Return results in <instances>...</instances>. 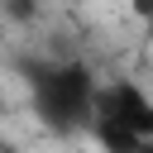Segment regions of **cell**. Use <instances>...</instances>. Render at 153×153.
I'll use <instances>...</instances> for the list:
<instances>
[{
  "label": "cell",
  "instance_id": "6da1fadb",
  "mask_svg": "<svg viewBox=\"0 0 153 153\" xmlns=\"http://www.w3.org/2000/svg\"><path fill=\"white\" fill-rule=\"evenodd\" d=\"M29 100H33V115L48 134L67 139V134H81L91 129V110H96V72L81 62V57H43V62H29Z\"/></svg>",
  "mask_w": 153,
  "mask_h": 153
},
{
  "label": "cell",
  "instance_id": "3957f363",
  "mask_svg": "<svg viewBox=\"0 0 153 153\" xmlns=\"http://www.w3.org/2000/svg\"><path fill=\"white\" fill-rule=\"evenodd\" d=\"M0 153H24L19 143H10V139H0Z\"/></svg>",
  "mask_w": 153,
  "mask_h": 153
},
{
  "label": "cell",
  "instance_id": "277c9868",
  "mask_svg": "<svg viewBox=\"0 0 153 153\" xmlns=\"http://www.w3.org/2000/svg\"><path fill=\"white\" fill-rule=\"evenodd\" d=\"M143 153H153V143H143Z\"/></svg>",
  "mask_w": 153,
  "mask_h": 153
},
{
  "label": "cell",
  "instance_id": "7a4b0ae2",
  "mask_svg": "<svg viewBox=\"0 0 153 153\" xmlns=\"http://www.w3.org/2000/svg\"><path fill=\"white\" fill-rule=\"evenodd\" d=\"M91 134L100 153H143V143H153V96L129 76L105 81L96 91Z\"/></svg>",
  "mask_w": 153,
  "mask_h": 153
}]
</instances>
